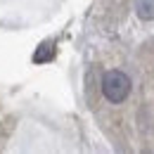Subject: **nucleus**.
<instances>
[{
  "label": "nucleus",
  "mask_w": 154,
  "mask_h": 154,
  "mask_svg": "<svg viewBox=\"0 0 154 154\" xmlns=\"http://www.w3.org/2000/svg\"><path fill=\"white\" fill-rule=\"evenodd\" d=\"M102 93L104 97L109 100V102H123L126 97L131 95V78L128 74H123V71H119V69H112V71H107L104 78H102Z\"/></svg>",
  "instance_id": "obj_1"
},
{
  "label": "nucleus",
  "mask_w": 154,
  "mask_h": 154,
  "mask_svg": "<svg viewBox=\"0 0 154 154\" xmlns=\"http://www.w3.org/2000/svg\"><path fill=\"white\" fill-rule=\"evenodd\" d=\"M52 57H55V43H52V40H45V43H40L38 50L33 52V62H36V64L50 62Z\"/></svg>",
  "instance_id": "obj_2"
},
{
  "label": "nucleus",
  "mask_w": 154,
  "mask_h": 154,
  "mask_svg": "<svg viewBox=\"0 0 154 154\" xmlns=\"http://www.w3.org/2000/svg\"><path fill=\"white\" fill-rule=\"evenodd\" d=\"M137 17L145 21H152L154 19V0H137Z\"/></svg>",
  "instance_id": "obj_3"
}]
</instances>
